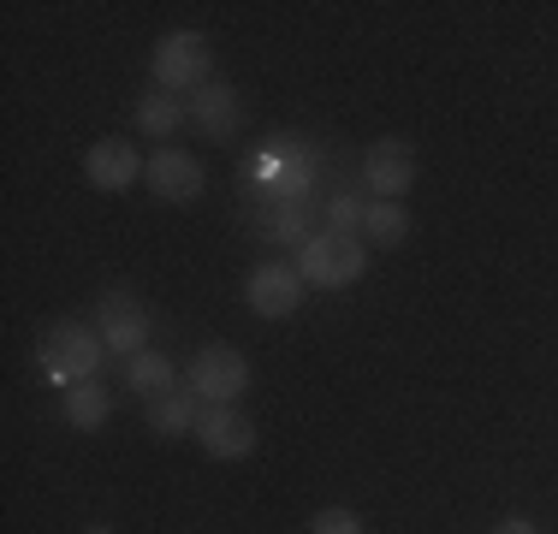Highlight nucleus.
Returning <instances> with one entry per match:
<instances>
[{"label":"nucleus","instance_id":"nucleus-13","mask_svg":"<svg viewBox=\"0 0 558 534\" xmlns=\"http://www.w3.org/2000/svg\"><path fill=\"white\" fill-rule=\"evenodd\" d=\"M113 416V398H108V386L101 380H77V386H65V422L72 427H84V434H96L101 422Z\"/></svg>","mask_w":558,"mask_h":534},{"label":"nucleus","instance_id":"nucleus-6","mask_svg":"<svg viewBox=\"0 0 558 534\" xmlns=\"http://www.w3.org/2000/svg\"><path fill=\"white\" fill-rule=\"evenodd\" d=\"M250 310H256L262 320H286L291 310L303 303V274L298 262H262L256 274H250Z\"/></svg>","mask_w":558,"mask_h":534},{"label":"nucleus","instance_id":"nucleus-20","mask_svg":"<svg viewBox=\"0 0 558 534\" xmlns=\"http://www.w3.org/2000/svg\"><path fill=\"white\" fill-rule=\"evenodd\" d=\"M494 534H535V529H529V523H523V517H511V523H499Z\"/></svg>","mask_w":558,"mask_h":534},{"label":"nucleus","instance_id":"nucleus-18","mask_svg":"<svg viewBox=\"0 0 558 534\" xmlns=\"http://www.w3.org/2000/svg\"><path fill=\"white\" fill-rule=\"evenodd\" d=\"M363 220H368V203H356V196H333V203H327V232L363 238Z\"/></svg>","mask_w":558,"mask_h":534},{"label":"nucleus","instance_id":"nucleus-9","mask_svg":"<svg viewBox=\"0 0 558 534\" xmlns=\"http://www.w3.org/2000/svg\"><path fill=\"white\" fill-rule=\"evenodd\" d=\"M196 439H203L208 458H250L256 451V422L232 404H208L203 422H196Z\"/></svg>","mask_w":558,"mask_h":534},{"label":"nucleus","instance_id":"nucleus-16","mask_svg":"<svg viewBox=\"0 0 558 534\" xmlns=\"http://www.w3.org/2000/svg\"><path fill=\"white\" fill-rule=\"evenodd\" d=\"M410 238V214L398 203H368V220H363V244H404Z\"/></svg>","mask_w":558,"mask_h":534},{"label":"nucleus","instance_id":"nucleus-19","mask_svg":"<svg viewBox=\"0 0 558 534\" xmlns=\"http://www.w3.org/2000/svg\"><path fill=\"white\" fill-rule=\"evenodd\" d=\"M310 534H363V517L344 511V505H327V511H315Z\"/></svg>","mask_w":558,"mask_h":534},{"label":"nucleus","instance_id":"nucleus-5","mask_svg":"<svg viewBox=\"0 0 558 534\" xmlns=\"http://www.w3.org/2000/svg\"><path fill=\"white\" fill-rule=\"evenodd\" d=\"M416 149H410L404 137H380V143H368V155H363V179H368V191L380 196V203H398V196L416 184Z\"/></svg>","mask_w":558,"mask_h":534},{"label":"nucleus","instance_id":"nucleus-11","mask_svg":"<svg viewBox=\"0 0 558 534\" xmlns=\"http://www.w3.org/2000/svg\"><path fill=\"white\" fill-rule=\"evenodd\" d=\"M238 119H244V101H238L232 84H203L191 96V125L203 131V137H232Z\"/></svg>","mask_w":558,"mask_h":534},{"label":"nucleus","instance_id":"nucleus-14","mask_svg":"<svg viewBox=\"0 0 558 534\" xmlns=\"http://www.w3.org/2000/svg\"><path fill=\"white\" fill-rule=\"evenodd\" d=\"M196 422H203V410H196V392L184 386V392H167L149 404V427L155 434H196Z\"/></svg>","mask_w":558,"mask_h":534},{"label":"nucleus","instance_id":"nucleus-4","mask_svg":"<svg viewBox=\"0 0 558 534\" xmlns=\"http://www.w3.org/2000/svg\"><path fill=\"white\" fill-rule=\"evenodd\" d=\"M184 386H191L196 398H208V404H232V398L250 386L244 351H232V344H203V351L191 356V374H184Z\"/></svg>","mask_w":558,"mask_h":534},{"label":"nucleus","instance_id":"nucleus-8","mask_svg":"<svg viewBox=\"0 0 558 534\" xmlns=\"http://www.w3.org/2000/svg\"><path fill=\"white\" fill-rule=\"evenodd\" d=\"M143 179H149V191L161 196V203H196L203 196V160L196 155H184V149H155L149 155V167H143Z\"/></svg>","mask_w":558,"mask_h":534},{"label":"nucleus","instance_id":"nucleus-2","mask_svg":"<svg viewBox=\"0 0 558 534\" xmlns=\"http://www.w3.org/2000/svg\"><path fill=\"white\" fill-rule=\"evenodd\" d=\"M363 267H368V244H363V238H351V232H327V226L298 250V274H303V286H322V291L356 286V279H363Z\"/></svg>","mask_w":558,"mask_h":534},{"label":"nucleus","instance_id":"nucleus-10","mask_svg":"<svg viewBox=\"0 0 558 534\" xmlns=\"http://www.w3.org/2000/svg\"><path fill=\"white\" fill-rule=\"evenodd\" d=\"M143 167H149V160H137V149H131L125 137H101L96 149L84 155V172H89L96 191H131Z\"/></svg>","mask_w":558,"mask_h":534},{"label":"nucleus","instance_id":"nucleus-21","mask_svg":"<svg viewBox=\"0 0 558 534\" xmlns=\"http://www.w3.org/2000/svg\"><path fill=\"white\" fill-rule=\"evenodd\" d=\"M89 534H113V529H89Z\"/></svg>","mask_w":558,"mask_h":534},{"label":"nucleus","instance_id":"nucleus-3","mask_svg":"<svg viewBox=\"0 0 558 534\" xmlns=\"http://www.w3.org/2000/svg\"><path fill=\"white\" fill-rule=\"evenodd\" d=\"M208 65H215V48H208V36L203 31H172V36H161L155 43V84L161 89H203V84H215L208 77Z\"/></svg>","mask_w":558,"mask_h":534},{"label":"nucleus","instance_id":"nucleus-15","mask_svg":"<svg viewBox=\"0 0 558 534\" xmlns=\"http://www.w3.org/2000/svg\"><path fill=\"white\" fill-rule=\"evenodd\" d=\"M179 119H191V107H179L172 89H149V96L137 101V125L149 131V137H172V131H179Z\"/></svg>","mask_w":558,"mask_h":534},{"label":"nucleus","instance_id":"nucleus-12","mask_svg":"<svg viewBox=\"0 0 558 534\" xmlns=\"http://www.w3.org/2000/svg\"><path fill=\"white\" fill-rule=\"evenodd\" d=\"M125 380H131V392H137L143 404H155V398L179 392V368H172L167 356H155V351L131 356V363H125Z\"/></svg>","mask_w":558,"mask_h":534},{"label":"nucleus","instance_id":"nucleus-17","mask_svg":"<svg viewBox=\"0 0 558 534\" xmlns=\"http://www.w3.org/2000/svg\"><path fill=\"white\" fill-rule=\"evenodd\" d=\"M274 238H279V244H310V203H279V214H274Z\"/></svg>","mask_w":558,"mask_h":534},{"label":"nucleus","instance_id":"nucleus-1","mask_svg":"<svg viewBox=\"0 0 558 534\" xmlns=\"http://www.w3.org/2000/svg\"><path fill=\"white\" fill-rule=\"evenodd\" d=\"M101 356H108V344H101V332L84 327V320H54V327L36 339V368H43L54 386L96 380Z\"/></svg>","mask_w":558,"mask_h":534},{"label":"nucleus","instance_id":"nucleus-7","mask_svg":"<svg viewBox=\"0 0 558 534\" xmlns=\"http://www.w3.org/2000/svg\"><path fill=\"white\" fill-rule=\"evenodd\" d=\"M96 332L108 351H125V356H143V344H149V315H143V303L131 298V291H108L96 310Z\"/></svg>","mask_w":558,"mask_h":534}]
</instances>
